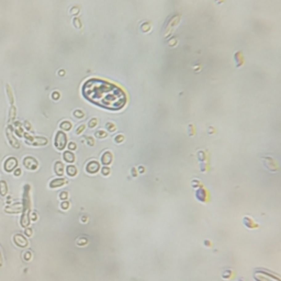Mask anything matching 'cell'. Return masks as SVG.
Instances as JSON below:
<instances>
[{
  "instance_id": "29",
  "label": "cell",
  "mask_w": 281,
  "mask_h": 281,
  "mask_svg": "<svg viewBox=\"0 0 281 281\" xmlns=\"http://www.w3.org/2000/svg\"><path fill=\"white\" fill-rule=\"evenodd\" d=\"M20 175H21V169H19V168L17 169V168H15L14 169V176H15V177H19Z\"/></svg>"
},
{
  "instance_id": "2",
  "label": "cell",
  "mask_w": 281,
  "mask_h": 281,
  "mask_svg": "<svg viewBox=\"0 0 281 281\" xmlns=\"http://www.w3.org/2000/svg\"><path fill=\"white\" fill-rule=\"evenodd\" d=\"M25 143L32 146H43L47 144V138L46 137H35V136L25 135Z\"/></svg>"
},
{
  "instance_id": "12",
  "label": "cell",
  "mask_w": 281,
  "mask_h": 281,
  "mask_svg": "<svg viewBox=\"0 0 281 281\" xmlns=\"http://www.w3.org/2000/svg\"><path fill=\"white\" fill-rule=\"evenodd\" d=\"M87 171L90 173H95L99 170V164L96 163V161H90V163L87 165Z\"/></svg>"
},
{
  "instance_id": "7",
  "label": "cell",
  "mask_w": 281,
  "mask_h": 281,
  "mask_svg": "<svg viewBox=\"0 0 281 281\" xmlns=\"http://www.w3.org/2000/svg\"><path fill=\"white\" fill-rule=\"evenodd\" d=\"M13 243H14L18 247H21V248L28 247V245H29L28 239L25 238L22 234H15V235L13 236Z\"/></svg>"
},
{
  "instance_id": "1",
  "label": "cell",
  "mask_w": 281,
  "mask_h": 281,
  "mask_svg": "<svg viewBox=\"0 0 281 281\" xmlns=\"http://www.w3.org/2000/svg\"><path fill=\"white\" fill-rule=\"evenodd\" d=\"M83 93L91 102L110 110H119L126 102V96L122 89L96 78L89 79L83 85Z\"/></svg>"
},
{
  "instance_id": "34",
  "label": "cell",
  "mask_w": 281,
  "mask_h": 281,
  "mask_svg": "<svg viewBox=\"0 0 281 281\" xmlns=\"http://www.w3.org/2000/svg\"><path fill=\"white\" fill-rule=\"evenodd\" d=\"M88 140H89V143H90V145H92V144H93V142H92V138H90V137H89V138H88Z\"/></svg>"
},
{
  "instance_id": "32",
  "label": "cell",
  "mask_w": 281,
  "mask_h": 281,
  "mask_svg": "<svg viewBox=\"0 0 281 281\" xmlns=\"http://www.w3.org/2000/svg\"><path fill=\"white\" fill-rule=\"evenodd\" d=\"M96 135L99 136V137H102V136H104L105 134L104 133H96Z\"/></svg>"
},
{
  "instance_id": "23",
  "label": "cell",
  "mask_w": 281,
  "mask_h": 281,
  "mask_svg": "<svg viewBox=\"0 0 281 281\" xmlns=\"http://www.w3.org/2000/svg\"><path fill=\"white\" fill-rule=\"evenodd\" d=\"M60 208L63 209V210H67V209L69 208V202H68V201H64V202H62Z\"/></svg>"
},
{
  "instance_id": "24",
  "label": "cell",
  "mask_w": 281,
  "mask_h": 281,
  "mask_svg": "<svg viewBox=\"0 0 281 281\" xmlns=\"http://www.w3.org/2000/svg\"><path fill=\"white\" fill-rule=\"evenodd\" d=\"M24 233H25V235H26V236H31V235H32V228L26 227V228H25Z\"/></svg>"
},
{
  "instance_id": "6",
  "label": "cell",
  "mask_w": 281,
  "mask_h": 281,
  "mask_svg": "<svg viewBox=\"0 0 281 281\" xmlns=\"http://www.w3.org/2000/svg\"><path fill=\"white\" fill-rule=\"evenodd\" d=\"M23 165L26 169L29 170H36L39 167V164L36 161V159L33 157H25L23 159Z\"/></svg>"
},
{
  "instance_id": "14",
  "label": "cell",
  "mask_w": 281,
  "mask_h": 281,
  "mask_svg": "<svg viewBox=\"0 0 281 281\" xmlns=\"http://www.w3.org/2000/svg\"><path fill=\"white\" fill-rule=\"evenodd\" d=\"M63 157H64V159H65V161H67V163H74V161H75V156H74L73 153H70V151L65 152Z\"/></svg>"
},
{
  "instance_id": "22",
  "label": "cell",
  "mask_w": 281,
  "mask_h": 281,
  "mask_svg": "<svg viewBox=\"0 0 281 281\" xmlns=\"http://www.w3.org/2000/svg\"><path fill=\"white\" fill-rule=\"evenodd\" d=\"M67 198H68V192H67V191H63V192H60V194H59V199H60V200H66Z\"/></svg>"
},
{
  "instance_id": "17",
  "label": "cell",
  "mask_w": 281,
  "mask_h": 281,
  "mask_svg": "<svg viewBox=\"0 0 281 281\" xmlns=\"http://www.w3.org/2000/svg\"><path fill=\"white\" fill-rule=\"evenodd\" d=\"M60 128L64 131H69L71 128V123L68 122V121H65V122H62L60 124Z\"/></svg>"
},
{
  "instance_id": "11",
  "label": "cell",
  "mask_w": 281,
  "mask_h": 281,
  "mask_svg": "<svg viewBox=\"0 0 281 281\" xmlns=\"http://www.w3.org/2000/svg\"><path fill=\"white\" fill-rule=\"evenodd\" d=\"M54 171L59 177H62L64 175V165L62 161H56L55 165H54Z\"/></svg>"
},
{
  "instance_id": "30",
  "label": "cell",
  "mask_w": 281,
  "mask_h": 281,
  "mask_svg": "<svg viewBox=\"0 0 281 281\" xmlns=\"http://www.w3.org/2000/svg\"><path fill=\"white\" fill-rule=\"evenodd\" d=\"M74 23L76 24V28H80V22H78V19H75Z\"/></svg>"
},
{
  "instance_id": "25",
  "label": "cell",
  "mask_w": 281,
  "mask_h": 281,
  "mask_svg": "<svg viewBox=\"0 0 281 281\" xmlns=\"http://www.w3.org/2000/svg\"><path fill=\"white\" fill-rule=\"evenodd\" d=\"M15 109L14 108H12V110H11V112H10V120H13L14 119V116H15Z\"/></svg>"
},
{
  "instance_id": "35",
  "label": "cell",
  "mask_w": 281,
  "mask_h": 281,
  "mask_svg": "<svg viewBox=\"0 0 281 281\" xmlns=\"http://www.w3.org/2000/svg\"><path fill=\"white\" fill-rule=\"evenodd\" d=\"M86 221H87V220H86V216H83V222H86Z\"/></svg>"
},
{
  "instance_id": "9",
  "label": "cell",
  "mask_w": 281,
  "mask_h": 281,
  "mask_svg": "<svg viewBox=\"0 0 281 281\" xmlns=\"http://www.w3.org/2000/svg\"><path fill=\"white\" fill-rule=\"evenodd\" d=\"M68 183V180L66 178H57V179H54V180H52L50 182V188H59V187L62 186H65V185H67Z\"/></svg>"
},
{
  "instance_id": "13",
  "label": "cell",
  "mask_w": 281,
  "mask_h": 281,
  "mask_svg": "<svg viewBox=\"0 0 281 281\" xmlns=\"http://www.w3.org/2000/svg\"><path fill=\"white\" fill-rule=\"evenodd\" d=\"M8 194V185L6 180H0V196L6 197Z\"/></svg>"
},
{
  "instance_id": "16",
  "label": "cell",
  "mask_w": 281,
  "mask_h": 281,
  "mask_svg": "<svg viewBox=\"0 0 281 281\" xmlns=\"http://www.w3.org/2000/svg\"><path fill=\"white\" fill-rule=\"evenodd\" d=\"M66 171H67L68 176H70V177H75L76 173H77V168H76L75 166H68Z\"/></svg>"
},
{
  "instance_id": "19",
  "label": "cell",
  "mask_w": 281,
  "mask_h": 281,
  "mask_svg": "<svg viewBox=\"0 0 281 281\" xmlns=\"http://www.w3.org/2000/svg\"><path fill=\"white\" fill-rule=\"evenodd\" d=\"M33 255L31 251H25L24 254H23V259H24L25 261H30L31 259H32Z\"/></svg>"
},
{
  "instance_id": "33",
  "label": "cell",
  "mask_w": 281,
  "mask_h": 281,
  "mask_svg": "<svg viewBox=\"0 0 281 281\" xmlns=\"http://www.w3.org/2000/svg\"><path fill=\"white\" fill-rule=\"evenodd\" d=\"M58 96H59L58 93H54V99H58V98H59Z\"/></svg>"
},
{
  "instance_id": "5",
  "label": "cell",
  "mask_w": 281,
  "mask_h": 281,
  "mask_svg": "<svg viewBox=\"0 0 281 281\" xmlns=\"http://www.w3.org/2000/svg\"><path fill=\"white\" fill-rule=\"evenodd\" d=\"M17 167H18V161L15 157L7 158L5 161V164H3V169H5V171H7V173H11V171L14 170Z\"/></svg>"
},
{
  "instance_id": "3",
  "label": "cell",
  "mask_w": 281,
  "mask_h": 281,
  "mask_svg": "<svg viewBox=\"0 0 281 281\" xmlns=\"http://www.w3.org/2000/svg\"><path fill=\"white\" fill-rule=\"evenodd\" d=\"M30 185H25L23 190V211H31V198H30ZM22 211V212H23Z\"/></svg>"
},
{
  "instance_id": "10",
  "label": "cell",
  "mask_w": 281,
  "mask_h": 281,
  "mask_svg": "<svg viewBox=\"0 0 281 281\" xmlns=\"http://www.w3.org/2000/svg\"><path fill=\"white\" fill-rule=\"evenodd\" d=\"M30 212L31 211H23L22 212V216H21V220H20V224L22 227L26 228L29 227L30 225L31 221H30Z\"/></svg>"
},
{
  "instance_id": "8",
  "label": "cell",
  "mask_w": 281,
  "mask_h": 281,
  "mask_svg": "<svg viewBox=\"0 0 281 281\" xmlns=\"http://www.w3.org/2000/svg\"><path fill=\"white\" fill-rule=\"evenodd\" d=\"M22 211H23L22 203H13L5 208L6 213H21Z\"/></svg>"
},
{
  "instance_id": "27",
  "label": "cell",
  "mask_w": 281,
  "mask_h": 281,
  "mask_svg": "<svg viewBox=\"0 0 281 281\" xmlns=\"http://www.w3.org/2000/svg\"><path fill=\"white\" fill-rule=\"evenodd\" d=\"M85 128H86L85 125H81L80 128H77V134H80V133H83V131L85 130Z\"/></svg>"
},
{
  "instance_id": "21",
  "label": "cell",
  "mask_w": 281,
  "mask_h": 281,
  "mask_svg": "<svg viewBox=\"0 0 281 281\" xmlns=\"http://www.w3.org/2000/svg\"><path fill=\"white\" fill-rule=\"evenodd\" d=\"M74 116H75L76 118L83 119V116H85V113H83V111H80V110H76L75 112H74Z\"/></svg>"
},
{
  "instance_id": "18",
  "label": "cell",
  "mask_w": 281,
  "mask_h": 281,
  "mask_svg": "<svg viewBox=\"0 0 281 281\" xmlns=\"http://www.w3.org/2000/svg\"><path fill=\"white\" fill-rule=\"evenodd\" d=\"M111 161V155L109 153L104 154V155L102 156V163L103 164H109Z\"/></svg>"
},
{
  "instance_id": "26",
  "label": "cell",
  "mask_w": 281,
  "mask_h": 281,
  "mask_svg": "<svg viewBox=\"0 0 281 281\" xmlns=\"http://www.w3.org/2000/svg\"><path fill=\"white\" fill-rule=\"evenodd\" d=\"M96 122H97V120H96V119H92V120H91L90 122H89V126H90V128H93V126H95L96 124H97Z\"/></svg>"
},
{
  "instance_id": "15",
  "label": "cell",
  "mask_w": 281,
  "mask_h": 281,
  "mask_svg": "<svg viewBox=\"0 0 281 281\" xmlns=\"http://www.w3.org/2000/svg\"><path fill=\"white\" fill-rule=\"evenodd\" d=\"M8 137H9V140H10V143L11 145L13 146L14 148H19V142H18L17 140H15L14 137H13L12 135H11V130H8Z\"/></svg>"
},
{
  "instance_id": "4",
  "label": "cell",
  "mask_w": 281,
  "mask_h": 281,
  "mask_svg": "<svg viewBox=\"0 0 281 281\" xmlns=\"http://www.w3.org/2000/svg\"><path fill=\"white\" fill-rule=\"evenodd\" d=\"M66 143H67V138H66V135L64 132H57L55 136V147L57 148L58 151H62L64 149L66 146Z\"/></svg>"
},
{
  "instance_id": "20",
  "label": "cell",
  "mask_w": 281,
  "mask_h": 281,
  "mask_svg": "<svg viewBox=\"0 0 281 281\" xmlns=\"http://www.w3.org/2000/svg\"><path fill=\"white\" fill-rule=\"evenodd\" d=\"M30 221H32V222L38 221V213L34 212V211H31L30 212Z\"/></svg>"
},
{
  "instance_id": "28",
  "label": "cell",
  "mask_w": 281,
  "mask_h": 281,
  "mask_svg": "<svg viewBox=\"0 0 281 281\" xmlns=\"http://www.w3.org/2000/svg\"><path fill=\"white\" fill-rule=\"evenodd\" d=\"M68 148H69V149H71V151H74V149H76V144L75 143H69V145H68Z\"/></svg>"
},
{
  "instance_id": "31",
  "label": "cell",
  "mask_w": 281,
  "mask_h": 281,
  "mask_svg": "<svg viewBox=\"0 0 281 281\" xmlns=\"http://www.w3.org/2000/svg\"><path fill=\"white\" fill-rule=\"evenodd\" d=\"M3 265V258H2V254H1V250H0V266Z\"/></svg>"
}]
</instances>
